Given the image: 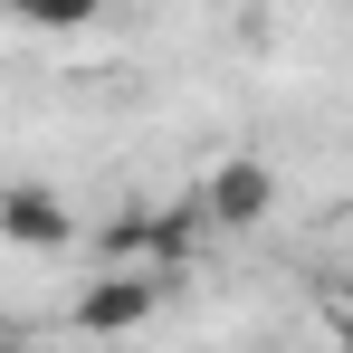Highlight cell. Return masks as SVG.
<instances>
[{"label": "cell", "mask_w": 353, "mask_h": 353, "mask_svg": "<svg viewBox=\"0 0 353 353\" xmlns=\"http://www.w3.org/2000/svg\"><path fill=\"white\" fill-rule=\"evenodd\" d=\"M0 344H10V325H0Z\"/></svg>", "instance_id": "cell-6"}, {"label": "cell", "mask_w": 353, "mask_h": 353, "mask_svg": "<svg viewBox=\"0 0 353 353\" xmlns=\"http://www.w3.org/2000/svg\"><path fill=\"white\" fill-rule=\"evenodd\" d=\"M96 10H105V0H19V19H29V29H86Z\"/></svg>", "instance_id": "cell-5"}, {"label": "cell", "mask_w": 353, "mask_h": 353, "mask_svg": "<svg viewBox=\"0 0 353 353\" xmlns=\"http://www.w3.org/2000/svg\"><path fill=\"white\" fill-rule=\"evenodd\" d=\"M191 201H201V220H210V230H258V220L277 210V172L239 153V163H220V172L201 181Z\"/></svg>", "instance_id": "cell-1"}, {"label": "cell", "mask_w": 353, "mask_h": 353, "mask_svg": "<svg viewBox=\"0 0 353 353\" xmlns=\"http://www.w3.org/2000/svg\"><path fill=\"white\" fill-rule=\"evenodd\" d=\"M0 239H10V248H67L77 220H67V201L48 181H10V191H0Z\"/></svg>", "instance_id": "cell-2"}, {"label": "cell", "mask_w": 353, "mask_h": 353, "mask_svg": "<svg viewBox=\"0 0 353 353\" xmlns=\"http://www.w3.org/2000/svg\"><path fill=\"white\" fill-rule=\"evenodd\" d=\"M163 296H153V277H134V268H115V277H96V287L77 296L67 315H77V334H134L143 315H153Z\"/></svg>", "instance_id": "cell-3"}, {"label": "cell", "mask_w": 353, "mask_h": 353, "mask_svg": "<svg viewBox=\"0 0 353 353\" xmlns=\"http://www.w3.org/2000/svg\"><path fill=\"white\" fill-rule=\"evenodd\" d=\"M201 201H172V210H143V258H163V268H181L191 248H201Z\"/></svg>", "instance_id": "cell-4"}]
</instances>
